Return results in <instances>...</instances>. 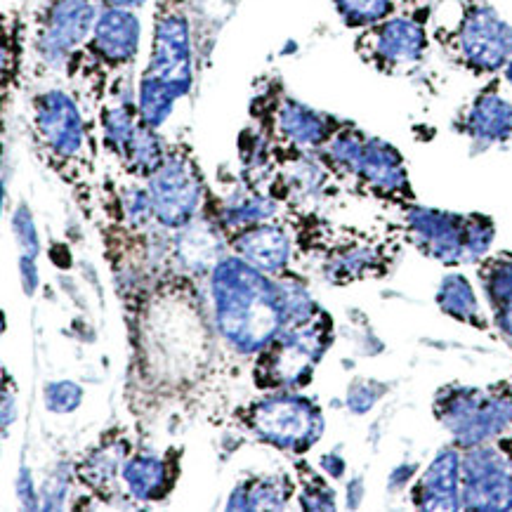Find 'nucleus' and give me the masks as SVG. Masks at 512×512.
<instances>
[{
  "label": "nucleus",
  "mask_w": 512,
  "mask_h": 512,
  "mask_svg": "<svg viewBox=\"0 0 512 512\" xmlns=\"http://www.w3.org/2000/svg\"><path fill=\"white\" fill-rule=\"evenodd\" d=\"M274 213H277V203L269 199V196H262V194L234 196V199H229L225 206H222L218 225L222 229L239 232V229L272 220Z\"/></svg>",
  "instance_id": "nucleus-24"
},
{
  "label": "nucleus",
  "mask_w": 512,
  "mask_h": 512,
  "mask_svg": "<svg viewBox=\"0 0 512 512\" xmlns=\"http://www.w3.org/2000/svg\"><path fill=\"white\" fill-rule=\"evenodd\" d=\"M357 52L364 62L385 74L411 69L423 62L428 52V29L413 15H392L369 29H361Z\"/></svg>",
  "instance_id": "nucleus-11"
},
{
  "label": "nucleus",
  "mask_w": 512,
  "mask_h": 512,
  "mask_svg": "<svg viewBox=\"0 0 512 512\" xmlns=\"http://www.w3.org/2000/svg\"><path fill=\"white\" fill-rule=\"evenodd\" d=\"M97 3L104 5V8H123V10H140L144 8L147 0H97Z\"/></svg>",
  "instance_id": "nucleus-34"
},
{
  "label": "nucleus",
  "mask_w": 512,
  "mask_h": 512,
  "mask_svg": "<svg viewBox=\"0 0 512 512\" xmlns=\"http://www.w3.org/2000/svg\"><path fill=\"white\" fill-rule=\"evenodd\" d=\"M142 371L166 387H189L206 369L213 336L189 279L161 284L140 317Z\"/></svg>",
  "instance_id": "nucleus-1"
},
{
  "label": "nucleus",
  "mask_w": 512,
  "mask_h": 512,
  "mask_svg": "<svg viewBox=\"0 0 512 512\" xmlns=\"http://www.w3.org/2000/svg\"><path fill=\"white\" fill-rule=\"evenodd\" d=\"M123 487L135 501L156 503L163 501L175 487L177 479V461L170 456L140 454L128 458L123 468Z\"/></svg>",
  "instance_id": "nucleus-20"
},
{
  "label": "nucleus",
  "mask_w": 512,
  "mask_h": 512,
  "mask_svg": "<svg viewBox=\"0 0 512 512\" xmlns=\"http://www.w3.org/2000/svg\"><path fill=\"white\" fill-rule=\"evenodd\" d=\"M36 258H29V255H22L19 260V267H22V284L26 295H34L38 286V272H36Z\"/></svg>",
  "instance_id": "nucleus-33"
},
{
  "label": "nucleus",
  "mask_w": 512,
  "mask_h": 512,
  "mask_svg": "<svg viewBox=\"0 0 512 512\" xmlns=\"http://www.w3.org/2000/svg\"><path fill=\"white\" fill-rule=\"evenodd\" d=\"M97 0H45L38 19V52L52 67L69 62L93 34Z\"/></svg>",
  "instance_id": "nucleus-12"
},
{
  "label": "nucleus",
  "mask_w": 512,
  "mask_h": 512,
  "mask_svg": "<svg viewBox=\"0 0 512 512\" xmlns=\"http://www.w3.org/2000/svg\"><path fill=\"white\" fill-rule=\"evenodd\" d=\"M140 34L142 24L135 10L102 5L93 34L67 64H78L81 71L100 69L107 74L130 69L140 50Z\"/></svg>",
  "instance_id": "nucleus-10"
},
{
  "label": "nucleus",
  "mask_w": 512,
  "mask_h": 512,
  "mask_svg": "<svg viewBox=\"0 0 512 512\" xmlns=\"http://www.w3.org/2000/svg\"><path fill=\"white\" fill-rule=\"evenodd\" d=\"M83 402V390L76 383L69 380H59V383H50L45 387V404L55 413H69L76 411L78 404Z\"/></svg>",
  "instance_id": "nucleus-30"
},
{
  "label": "nucleus",
  "mask_w": 512,
  "mask_h": 512,
  "mask_svg": "<svg viewBox=\"0 0 512 512\" xmlns=\"http://www.w3.org/2000/svg\"><path fill=\"white\" fill-rule=\"evenodd\" d=\"M347 177H354L366 185L373 194L397 196V199H411L409 173H406L402 154L392 144L378 137H364L357 156H354Z\"/></svg>",
  "instance_id": "nucleus-16"
},
{
  "label": "nucleus",
  "mask_w": 512,
  "mask_h": 512,
  "mask_svg": "<svg viewBox=\"0 0 512 512\" xmlns=\"http://www.w3.org/2000/svg\"><path fill=\"white\" fill-rule=\"evenodd\" d=\"M31 130L38 152L59 173H74L88 152V126L74 97L64 90H45L31 104Z\"/></svg>",
  "instance_id": "nucleus-7"
},
{
  "label": "nucleus",
  "mask_w": 512,
  "mask_h": 512,
  "mask_svg": "<svg viewBox=\"0 0 512 512\" xmlns=\"http://www.w3.org/2000/svg\"><path fill=\"white\" fill-rule=\"evenodd\" d=\"M310 472V479H305L303 472H298V482L303 491H300V505L305 510H333L336 508V491H333L328 484L321 479L317 472L312 468H307Z\"/></svg>",
  "instance_id": "nucleus-29"
},
{
  "label": "nucleus",
  "mask_w": 512,
  "mask_h": 512,
  "mask_svg": "<svg viewBox=\"0 0 512 512\" xmlns=\"http://www.w3.org/2000/svg\"><path fill=\"white\" fill-rule=\"evenodd\" d=\"M144 76L173 90L177 100L192 90V26L185 0H156L152 55Z\"/></svg>",
  "instance_id": "nucleus-8"
},
{
  "label": "nucleus",
  "mask_w": 512,
  "mask_h": 512,
  "mask_svg": "<svg viewBox=\"0 0 512 512\" xmlns=\"http://www.w3.org/2000/svg\"><path fill=\"white\" fill-rule=\"evenodd\" d=\"M333 8L350 29H369L397 15V0H333Z\"/></svg>",
  "instance_id": "nucleus-26"
},
{
  "label": "nucleus",
  "mask_w": 512,
  "mask_h": 512,
  "mask_svg": "<svg viewBox=\"0 0 512 512\" xmlns=\"http://www.w3.org/2000/svg\"><path fill=\"white\" fill-rule=\"evenodd\" d=\"M406 225L416 246L439 262L468 260V218L430 208H411Z\"/></svg>",
  "instance_id": "nucleus-15"
},
{
  "label": "nucleus",
  "mask_w": 512,
  "mask_h": 512,
  "mask_svg": "<svg viewBox=\"0 0 512 512\" xmlns=\"http://www.w3.org/2000/svg\"><path fill=\"white\" fill-rule=\"evenodd\" d=\"M147 189L154 201V218L170 229L192 225L206 194L199 163L182 144L168 147L166 159L147 177Z\"/></svg>",
  "instance_id": "nucleus-9"
},
{
  "label": "nucleus",
  "mask_w": 512,
  "mask_h": 512,
  "mask_svg": "<svg viewBox=\"0 0 512 512\" xmlns=\"http://www.w3.org/2000/svg\"><path fill=\"white\" fill-rule=\"evenodd\" d=\"M413 503L423 510H458L461 508V454L449 446L420 477L413 489Z\"/></svg>",
  "instance_id": "nucleus-18"
},
{
  "label": "nucleus",
  "mask_w": 512,
  "mask_h": 512,
  "mask_svg": "<svg viewBox=\"0 0 512 512\" xmlns=\"http://www.w3.org/2000/svg\"><path fill=\"white\" fill-rule=\"evenodd\" d=\"M437 303L442 307V312L449 314V317L465 321V324L470 326L484 328L477 295L463 274H449V277H444L442 284H439Z\"/></svg>",
  "instance_id": "nucleus-23"
},
{
  "label": "nucleus",
  "mask_w": 512,
  "mask_h": 512,
  "mask_svg": "<svg viewBox=\"0 0 512 512\" xmlns=\"http://www.w3.org/2000/svg\"><path fill=\"white\" fill-rule=\"evenodd\" d=\"M12 229H15L17 241H19V246H22L24 255H29V258H36V253H38L36 229H34V220H31V215H29V210H26V206H19L15 218H12Z\"/></svg>",
  "instance_id": "nucleus-31"
},
{
  "label": "nucleus",
  "mask_w": 512,
  "mask_h": 512,
  "mask_svg": "<svg viewBox=\"0 0 512 512\" xmlns=\"http://www.w3.org/2000/svg\"><path fill=\"white\" fill-rule=\"evenodd\" d=\"M494 312H496L498 328H501L503 336L512 343V295H510V298H505L503 303H498L494 307Z\"/></svg>",
  "instance_id": "nucleus-32"
},
{
  "label": "nucleus",
  "mask_w": 512,
  "mask_h": 512,
  "mask_svg": "<svg viewBox=\"0 0 512 512\" xmlns=\"http://www.w3.org/2000/svg\"><path fill=\"white\" fill-rule=\"evenodd\" d=\"M343 123L307 104L281 95L269 107V130L293 152H319Z\"/></svg>",
  "instance_id": "nucleus-14"
},
{
  "label": "nucleus",
  "mask_w": 512,
  "mask_h": 512,
  "mask_svg": "<svg viewBox=\"0 0 512 512\" xmlns=\"http://www.w3.org/2000/svg\"><path fill=\"white\" fill-rule=\"evenodd\" d=\"M479 279H482L484 291L491 305L503 303L505 298L512 295V258H494L479 269Z\"/></svg>",
  "instance_id": "nucleus-28"
},
{
  "label": "nucleus",
  "mask_w": 512,
  "mask_h": 512,
  "mask_svg": "<svg viewBox=\"0 0 512 512\" xmlns=\"http://www.w3.org/2000/svg\"><path fill=\"white\" fill-rule=\"evenodd\" d=\"M236 416L255 439L291 454H305L324 432V416L317 402L293 392L258 399Z\"/></svg>",
  "instance_id": "nucleus-5"
},
{
  "label": "nucleus",
  "mask_w": 512,
  "mask_h": 512,
  "mask_svg": "<svg viewBox=\"0 0 512 512\" xmlns=\"http://www.w3.org/2000/svg\"><path fill=\"white\" fill-rule=\"evenodd\" d=\"M333 343V321L324 310L310 319L288 321L272 343L255 354L253 380L262 392H293L312 380Z\"/></svg>",
  "instance_id": "nucleus-3"
},
{
  "label": "nucleus",
  "mask_w": 512,
  "mask_h": 512,
  "mask_svg": "<svg viewBox=\"0 0 512 512\" xmlns=\"http://www.w3.org/2000/svg\"><path fill=\"white\" fill-rule=\"evenodd\" d=\"M461 508L512 510V465L498 446H470L461 458Z\"/></svg>",
  "instance_id": "nucleus-13"
},
{
  "label": "nucleus",
  "mask_w": 512,
  "mask_h": 512,
  "mask_svg": "<svg viewBox=\"0 0 512 512\" xmlns=\"http://www.w3.org/2000/svg\"><path fill=\"white\" fill-rule=\"evenodd\" d=\"M295 482L286 475L255 477L241 482L229 496V510H281L293 496Z\"/></svg>",
  "instance_id": "nucleus-22"
},
{
  "label": "nucleus",
  "mask_w": 512,
  "mask_h": 512,
  "mask_svg": "<svg viewBox=\"0 0 512 512\" xmlns=\"http://www.w3.org/2000/svg\"><path fill=\"white\" fill-rule=\"evenodd\" d=\"M435 411L456 442L470 449L512 428V392L503 387H449L437 395Z\"/></svg>",
  "instance_id": "nucleus-6"
},
{
  "label": "nucleus",
  "mask_w": 512,
  "mask_h": 512,
  "mask_svg": "<svg viewBox=\"0 0 512 512\" xmlns=\"http://www.w3.org/2000/svg\"><path fill=\"white\" fill-rule=\"evenodd\" d=\"M128 451L130 446L126 439H109L95 446L78 465V477L93 494L111 501V496L118 491V477H123V468L128 463Z\"/></svg>",
  "instance_id": "nucleus-21"
},
{
  "label": "nucleus",
  "mask_w": 512,
  "mask_h": 512,
  "mask_svg": "<svg viewBox=\"0 0 512 512\" xmlns=\"http://www.w3.org/2000/svg\"><path fill=\"white\" fill-rule=\"evenodd\" d=\"M380 255L373 251L369 246H352L345 248L333 255L328 260V279L331 281H350V279H359L366 277V272H373L378 267Z\"/></svg>",
  "instance_id": "nucleus-27"
},
{
  "label": "nucleus",
  "mask_w": 512,
  "mask_h": 512,
  "mask_svg": "<svg viewBox=\"0 0 512 512\" xmlns=\"http://www.w3.org/2000/svg\"><path fill=\"white\" fill-rule=\"evenodd\" d=\"M461 130L479 144L512 140V102L496 88L484 90L463 114Z\"/></svg>",
  "instance_id": "nucleus-19"
},
{
  "label": "nucleus",
  "mask_w": 512,
  "mask_h": 512,
  "mask_svg": "<svg viewBox=\"0 0 512 512\" xmlns=\"http://www.w3.org/2000/svg\"><path fill=\"white\" fill-rule=\"evenodd\" d=\"M135 102L137 109H140L142 121L159 130L168 121L170 114H173L177 97L173 90L156 81V78L142 74L140 85H137Z\"/></svg>",
  "instance_id": "nucleus-25"
},
{
  "label": "nucleus",
  "mask_w": 512,
  "mask_h": 512,
  "mask_svg": "<svg viewBox=\"0 0 512 512\" xmlns=\"http://www.w3.org/2000/svg\"><path fill=\"white\" fill-rule=\"evenodd\" d=\"M215 326L229 350L255 357L286 324L284 288L239 255L210 269Z\"/></svg>",
  "instance_id": "nucleus-2"
},
{
  "label": "nucleus",
  "mask_w": 512,
  "mask_h": 512,
  "mask_svg": "<svg viewBox=\"0 0 512 512\" xmlns=\"http://www.w3.org/2000/svg\"><path fill=\"white\" fill-rule=\"evenodd\" d=\"M437 36L454 62L477 76L496 74L512 59V24L482 0L461 3L456 22L437 29Z\"/></svg>",
  "instance_id": "nucleus-4"
},
{
  "label": "nucleus",
  "mask_w": 512,
  "mask_h": 512,
  "mask_svg": "<svg viewBox=\"0 0 512 512\" xmlns=\"http://www.w3.org/2000/svg\"><path fill=\"white\" fill-rule=\"evenodd\" d=\"M232 251L251 262L253 267L262 269L267 274H281L291 262V236L281 225L274 222H260V225L239 229L229 236Z\"/></svg>",
  "instance_id": "nucleus-17"
}]
</instances>
